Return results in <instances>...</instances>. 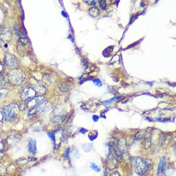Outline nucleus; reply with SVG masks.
<instances>
[{"instance_id": "1", "label": "nucleus", "mask_w": 176, "mask_h": 176, "mask_svg": "<svg viewBox=\"0 0 176 176\" xmlns=\"http://www.w3.org/2000/svg\"><path fill=\"white\" fill-rule=\"evenodd\" d=\"M133 162L135 166L136 172L141 176L147 175L153 168V162L150 160L143 159L141 158H134Z\"/></svg>"}, {"instance_id": "2", "label": "nucleus", "mask_w": 176, "mask_h": 176, "mask_svg": "<svg viewBox=\"0 0 176 176\" xmlns=\"http://www.w3.org/2000/svg\"><path fill=\"white\" fill-rule=\"evenodd\" d=\"M19 111L20 108L18 105L16 104H10L3 107L1 113L4 120L8 122H11L17 118Z\"/></svg>"}, {"instance_id": "3", "label": "nucleus", "mask_w": 176, "mask_h": 176, "mask_svg": "<svg viewBox=\"0 0 176 176\" xmlns=\"http://www.w3.org/2000/svg\"><path fill=\"white\" fill-rule=\"evenodd\" d=\"M8 79L12 84L14 85H19L24 80V74L21 69H12L8 74Z\"/></svg>"}, {"instance_id": "4", "label": "nucleus", "mask_w": 176, "mask_h": 176, "mask_svg": "<svg viewBox=\"0 0 176 176\" xmlns=\"http://www.w3.org/2000/svg\"><path fill=\"white\" fill-rule=\"evenodd\" d=\"M12 32L8 26H0V40L3 42H8L12 40Z\"/></svg>"}, {"instance_id": "5", "label": "nucleus", "mask_w": 176, "mask_h": 176, "mask_svg": "<svg viewBox=\"0 0 176 176\" xmlns=\"http://www.w3.org/2000/svg\"><path fill=\"white\" fill-rule=\"evenodd\" d=\"M5 63L8 68L14 69L18 65V60L15 55L7 53L5 56Z\"/></svg>"}, {"instance_id": "6", "label": "nucleus", "mask_w": 176, "mask_h": 176, "mask_svg": "<svg viewBox=\"0 0 176 176\" xmlns=\"http://www.w3.org/2000/svg\"><path fill=\"white\" fill-rule=\"evenodd\" d=\"M37 95V92L33 88L28 87L25 88V89L21 92L20 94V97L21 99L23 101H30L33 98H35Z\"/></svg>"}, {"instance_id": "7", "label": "nucleus", "mask_w": 176, "mask_h": 176, "mask_svg": "<svg viewBox=\"0 0 176 176\" xmlns=\"http://www.w3.org/2000/svg\"><path fill=\"white\" fill-rule=\"evenodd\" d=\"M64 111L61 109H56L51 113V121L53 123H58L64 118Z\"/></svg>"}, {"instance_id": "8", "label": "nucleus", "mask_w": 176, "mask_h": 176, "mask_svg": "<svg viewBox=\"0 0 176 176\" xmlns=\"http://www.w3.org/2000/svg\"><path fill=\"white\" fill-rule=\"evenodd\" d=\"M166 160L165 158L163 157L160 159L157 170V176H166Z\"/></svg>"}, {"instance_id": "9", "label": "nucleus", "mask_w": 176, "mask_h": 176, "mask_svg": "<svg viewBox=\"0 0 176 176\" xmlns=\"http://www.w3.org/2000/svg\"><path fill=\"white\" fill-rule=\"evenodd\" d=\"M14 30L15 31L16 33L17 34V37H18V40H19V44L21 46H24L27 43V40H26V38L25 37L23 33H22L21 31L20 30V28H19L18 26L14 25Z\"/></svg>"}, {"instance_id": "10", "label": "nucleus", "mask_w": 176, "mask_h": 176, "mask_svg": "<svg viewBox=\"0 0 176 176\" xmlns=\"http://www.w3.org/2000/svg\"><path fill=\"white\" fill-rule=\"evenodd\" d=\"M35 81V83L32 82V85H33V89L36 91L37 93H38L39 94H44L46 93V89L45 87H44L42 85H41L40 83H39L38 81H37V80H34Z\"/></svg>"}, {"instance_id": "11", "label": "nucleus", "mask_w": 176, "mask_h": 176, "mask_svg": "<svg viewBox=\"0 0 176 176\" xmlns=\"http://www.w3.org/2000/svg\"><path fill=\"white\" fill-rule=\"evenodd\" d=\"M28 151L32 154V155H36L37 153V142L36 140L33 138L30 139L28 143Z\"/></svg>"}, {"instance_id": "12", "label": "nucleus", "mask_w": 176, "mask_h": 176, "mask_svg": "<svg viewBox=\"0 0 176 176\" xmlns=\"http://www.w3.org/2000/svg\"><path fill=\"white\" fill-rule=\"evenodd\" d=\"M72 88V83H61L58 86V90L61 92H66L69 91Z\"/></svg>"}, {"instance_id": "13", "label": "nucleus", "mask_w": 176, "mask_h": 176, "mask_svg": "<svg viewBox=\"0 0 176 176\" xmlns=\"http://www.w3.org/2000/svg\"><path fill=\"white\" fill-rule=\"evenodd\" d=\"M43 80L45 81V83H47L48 85H51L54 81V79L53 78V76L50 75V74H44V76L43 77Z\"/></svg>"}, {"instance_id": "14", "label": "nucleus", "mask_w": 176, "mask_h": 176, "mask_svg": "<svg viewBox=\"0 0 176 176\" xmlns=\"http://www.w3.org/2000/svg\"><path fill=\"white\" fill-rule=\"evenodd\" d=\"M10 90L7 89H0V99L5 98L9 94Z\"/></svg>"}, {"instance_id": "15", "label": "nucleus", "mask_w": 176, "mask_h": 176, "mask_svg": "<svg viewBox=\"0 0 176 176\" xmlns=\"http://www.w3.org/2000/svg\"><path fill=\"white\" fill-rule=\"evenodd\" d=\"M89 13L92 17H97L99 15V10L98 8L92 7L89 9Z\"/></svg>"}, {"instance_id": "16", "label": "nucleus", "mask_w": 176, "mask_h": 176, "mask_svg": "<svg viewBox=\"0 0 176 176\" xmlns=\"http://www.w3.org/2000/svg\"><path fill=\"white\" fill-rule=\"evenodd\" d=\"M18 141H19L18 139H17V138L16 137V136H10V137L7 139V142H8V143H9L10 145L16 144L17 143V142H18Z\"/></svg>"}, {"instance_id": "17", "label": "nucleus", "mask_w": 176, "mask_h": 176, "mask_svg": "<svg viewBox=\"0 0 176 176\" xmlns=\"http://www.w3.org/2000/svg\"><path fill=\"white\" fill-rule=\"evenodd\" d=\"M57 132V130H55L54 131H51V132H49V133H47L48 135V136L51 139L52 141H55V135L56 133Z\"/></svg>"}, {"instance_id": "18", "label": "nucleus", "mask_w": 176, "mask_h": 176, "mask_svg": "<svg viewBox=\"0 0 176 176\" xmlns=\"http://www.w3.org/2000/svg\"><path fill=\"white\" fill-rule=\"evenodd\" d=\"M99 6H100L101 9H103V10L106 9V5H107L106 1L103 0V1H99Z\"/></svg>"}, {"instance_id": "19", "label": "nucleus", "mask_w": 176, "mask_h": 176, "mask_svg": "<svg viewBox=\"0 0 176 176\" xmlns=\"http://www.w3.org/2000/svg\"><path fill=\"white\" fill-rule=\"evenodd\" d=\"M90 167L92 169L94 170L95 172H99L101 171V169L94 163H90Z\"/></svg>"}, {"instance_id": "20", "label": "nucleus", "mask_w": 176, "mask_h": 176, "mask_svg": "<svg viewBox=\"0 0 176 176\" xmlns=\"http://www.w3.org/2000/svg\"><path fill=\"white\" fill-rule=\"evenodd\" d=\"M5 172H6L5 168L3 166V165L0 163V174L3 175L5 174Z\"/></svg>"}, {"instance_id": "21", "label": "nucleus", "mask_w": 176, "mask_h": 176, "mask_svg": "<svg viewBox=\"0 0 176 176\" xmlns=\"http://www.w3.org/2000/svg\"><path fill=\"white\" fill-rule=\"evenodd\" d=\"M93 82H94V83L95 85L98 86V87H101L103 85L102 83H101V81L99 80V79H95V80H94Z\"/></svg>"}, {"instance_id": "22", "label": "nucleus", "mask_w": 176, "mask_h": 176, "mask_svg": "<svg viewBox=\"0 0 176 176\" xmlns=\"http://www.w3.org/2000/svg\"><path fill=\"white\" fill-rule=\"evenodd\" d=\"M4 149H5V144H4L2 139L0 138V151H3Z\"/></svg>"}, {"instance_id": "23", "label": "nucleus", "mask_w": 176, "mask_h": 176, "mask_svg": "<svg viewBox=\"0 0 176 176\" xmlns=\"http://www.w3.org/2000/svg\"><path fill=\"white\" fill-rule=\"evenodd\" d=\"M69 152H70V148H68V149H67V150H66V151H65V154H64V158H65V159H66V160L68 159Z\"/></svg>"}, {"instance_id": "24", "label": "nucleus", "mask_w": 176, "mask_h": 176, "mask_svg": "<svg viewBox=\"0 0 176 176\" xmlns=\"http://www.w3.org/2000/svg\"><path fill=\"white\" fill-rule=\"evenodd\" d=\"M84 2L89 4V5H95L97 1H84Z\"/></svg>"}, {"instance_id": "25", "label": "nucleus", "mask_w": 176, "mask_h": 176, "mask_svg": "<svg viewBox=\"0 0 176 176\" xmlns=\"http://www.w3.org/2000/svg\"><path fill=\"white\" fill-rule=\"evenodd\" d=\"M4 72V67L3 65L0 63V75L2 74Z\"/></svg>"}, {"instance_id": "26", "label": "nucleus", "mask_w": 176, "mask_h": 176, "mask_svg": "<svg viewBox=\"0 0 176 176\" xmlns=\"http://www.w3.org/2000/svg\"><path fill=\"white\" fill-rule=\"evenodd\" d=\"M3 120H4V118L3 116V114L1 113V111H0V125H1L3 123Z\"/></svg>"}, {"instance_id": "27", "label": "nucleus", "mask_w": 176, "mask_h": 176, "mask_svg": "<svg viewBox=\"0 0 176 176\" xmlns=\"http://www.w3.org/2000/svg\"><path fill=\"white\" fill-rule=\"evenodd\" d=\"M110 176H121L120 174L118 172H113V174H112L110 175Z\"/></svg>"}, {"instance_id": "28", "label": "nucleus", "mask_w": 176, "mask_h": 176, "mask_svg": "<svg viewBox=\"0 0 176 176\" xmlns=\"http://www.w3.org/2000/svg\"><path fill=\"white\" fill-rule=\"evenodd\" d=\"M29 160H30V161H35L37 160V158L31 157V158H29Z\"/></svg>"}, {"instance_id": "29", "label": "nucleus", "mask_w": 176, "mask_h": 176, "mask_svg": "<svg viewBox=\"0 0 176 176\" xmlns=\"http://www.w3.org/2000/svg\"><path fill=\"white\" fill-rule=\"evenodd\" d=\"M4 157V154L2 151H0V160H2Z\"/></svg>"}, {"instance_id": "30", "label": "nucleus", "mask_w": 176, "mask_h": 176, "mask_svg": "<svg viewBox=\"0 0 176 176\" xmlns=\"http://www.w3.org/2000/svg\"><path fill=\"white\" fill-rule=\"evenodd\" d=\"M0 48H1V43H0Z\"/></svg>"}]
</instances>
